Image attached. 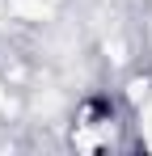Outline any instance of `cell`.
I'll return each mask as SVG.
<instances>
[{
    "label": "cell",
    "mask_w": 152,
    "mask_h": 156,
    "mask_svg": "<svg viewBox=\"0 0 152 156\" xmlns=\"http://www.w3.org/2000/svg\"><path fill=\"white\" fill-rule=\"evenodd\" d=\"M139 118H144V135H148V144H152V93L144 97V114Z\"/></svg>",
    "instance_id": "obj_1"
}]
</instances>
